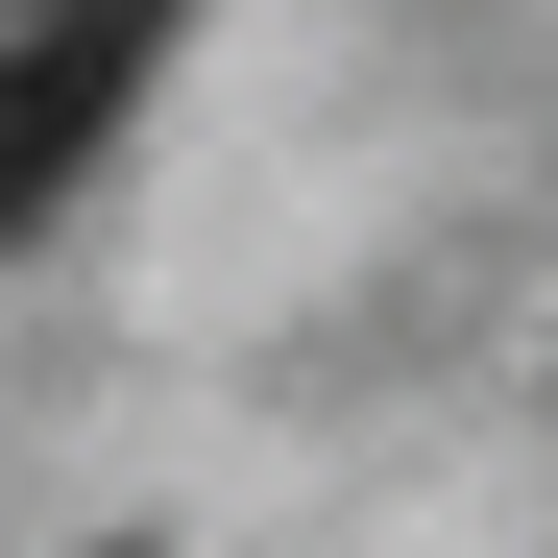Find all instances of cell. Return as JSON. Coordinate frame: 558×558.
Returning a JSON list of instances; mask_svg holds the SVG:
<instances>
[{
  "label": "cell",
  "instance_id": "6da1fadb",
  "mask_svg": "<svg viewBox=\"0 0 558 558\" xmlns=\"http://www.w3.org/2000/svg\"><path fill=\"white\" fill-rule=\"evenodd\" d=\"M170 25H195V0H25V49H0V243H25L73 170L122 146V98H146Z\"/></svg>",
  "mask_w": 558,
  "mask_h": 558
}]
</instances>
